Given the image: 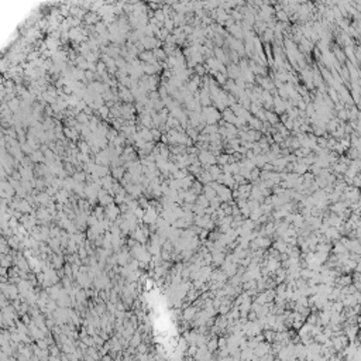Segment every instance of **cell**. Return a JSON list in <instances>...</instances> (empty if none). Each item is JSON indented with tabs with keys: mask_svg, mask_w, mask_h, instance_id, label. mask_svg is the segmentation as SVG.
Listing matches in <instances>:
<instances>
[{
	"mask_svg": "<svg viewBox=\"0 0 361 361\" xmlns=\"http://www.w3.org/2000/svg\"><path fill=\"white\" fill-rule=\"evenodd\" d=\"M137 350L140 351V353H147V346L145 344H140L138 347H137Z\"/></svg>",
	"mask_w": 361,
	"mask_h": 361,
	"instance_id": "obj_6",
	"label": "cell"
},
{
	"mask_svg": "<svg viewBox=\"0 0 361 361\" xmlns=\"http://www.w3.org/2000/svg\"><path fill=\"white\" fill-rule=\"evenodd\" d=\"M123 174H124V169H123V168H114V169H113V176L117 178V179H120Z\"/></svg>",
	"mask_w": 361,
	"mask_h": 361,
	"instance_id": "obj_4",
	"label": "cell"
},
{
	"mask_svg": "<svg viewBox=\"0 0 361 361\" xmlns=\"http://www.w3.org/2000/svg\"><path fill=\"white\" fill-rule=\"evenodd\" d=\"M72 178L75 179V182H79V184H80V182H85V179H86V175H85L83 172H80V174H79V172H76V174H74V176H72Z\"/></svg>",
	"mask_w": 361,
	"mask_h": 361,
	"instance_id": "obj_3",
	"label": "cell"
},
{
	"mask_svg": "<svg viewBox=\"0 0 361 361\" xmlns=\"http://www.w3.org/2000/svg\"><path fill=\"white\" fill-rule=\"evenodd\" d=\"M140 344H141V333L137 331L130 337V346L131 347H138Z\"/></svg>",
	"mask_w": 361,
	"mask_h": 361,
	"instance_id": "obj_1",
	"label": "cell"
},
{
	"mask_svg": "<svg viewBox=\"0 0 361 361\" xmlns=\"http://www.w3.org/2000/svg\"><path fill=\"white\" fill-rule=\"evenodd\" d=\"M195 313H196V309L195 307H188L184 310V317H185L186 320H192L193 317H195Z\"/></svg>",
	"mask_w": 361,
	"mask_h": 361,
	"instance_id": "obj_2",
	"label": "cell"
},
{
	"mask_svg": "<svg viewBox=\"0 0 361 361\" xmlns=\"http://www.w3.org/2000/svg\"><path fill=\"white\" fill-rule=\"evenodd\" d=\"M93 340H95V346H99V347H100V346H103V344H105V339H102V337L98 336V334H95V336H93Z\"/></svg>",
	"mask_w": 361,
	"mask_h": 361,
	"instance_id": "obj_5",
	"label": "cell"
}]
</instances>
